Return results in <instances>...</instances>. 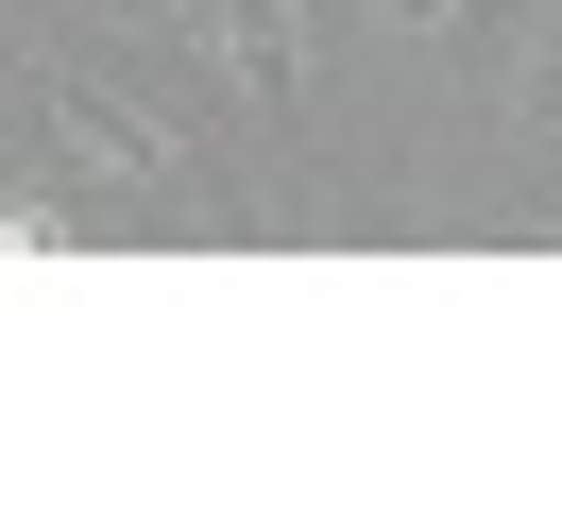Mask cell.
I'll return each mask as SVG.
<instances>
[{"label": "cell", "instance_id": "6da1fadb", "mask_svg": "<svg viewBox=\"0 0 562 510\" xmlns=\"http://www.w3.org/2000/svg\"><path fill=\"white\" fill-rule=\"evenodd\" d=\"M171 34L205 52V86L239 102L256 136H307V86H324V0H171Z\"/></svg>", "mask_w": 562, "mask_h": 510}]
</instances>
